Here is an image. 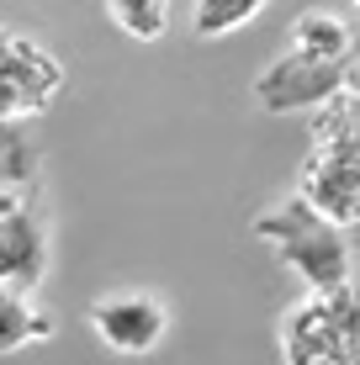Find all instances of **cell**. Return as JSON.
<instances>
[{
    "label": "cell",
    "mask_w": 360,
    "mask_h": 365,
    "mask_svg": "<svg viewBox=\"0 0 360 365\" xmlns=\"http://www.w3.org/2000/svg\"><path fill=\"white\" fill-rule=\"evenodd\" d=\"M254 233L297 270V281H302L307 292H339L344 281H355V244H350V233H344L339 222L318 217L302 196L281 201L276 212H259Z\"/></svg>",
    "instance_id": "6da1fadb"
},
{
    "label": "cell",
    "mask_w": 360,
    "mask_h": 365,
    "mask_svg": "<svg viewBox=\"0 0 360 365\" xmlns=\"http://www.w3.org/2000/svg\"><path fill=\"white\" fill-rule=\"evenodd\" d=\"M355 58H360V43H355Z\"/></svg>",
    "instance_id": "4fadbf2b"
},
{
    "label": "cell",
    "mask_w": 360,
    "mask_h": 365,
    "mask_svg": "<svg viewBox=\"0 0 360 365\" xmlns=\"http://www.w3.org/2000/svg\"><path fill=\"white\" fill-rule=\"evenodd\" d=\"M91 334L111 355H154L170 334V307L154 292H106L91 302Z\"/></svg>",
    "instance_id": "5b68a950"
},
{
    "label": "cell",
    "mask_w": 360,
    "mask_h": 365,
    "mask_svg": "<svg viewBox=\"0 0 360 365\" xmlns=\"http://www.w3.org/2000/svg\"><path fill=\"white\" fill-rule=\"evenodd\" d=\"M265 6L270 0H191V32L202 43H217V37L244 32Z\"/></svg>",
    "instance_id": "9c48e42d"
},
{
    "label": "cell",
    "mask_w": 360,
    "mask_h": 365,
    "mask_svg": "<svg viewBox=\"0 0 360 365\" xmlns=\"http://www.w3.org/2000/svg\"><path fill=\"white\" fill-rule=\"evenodd\" d=\"M106 16L133 43H159L175 21V0H106Z\"/></svg>",
    "instance_id": "30bf717a"
},
{
    "label": "cell",
    "mask_w": 360,
    "mask_h": 365,
    "mask_svg": "<svg viewBox=\"0 0 360 365\" xmlns=\"http://www.w3.org/2000/svg\"><path fill=\"white\" fill-rule=\"evenodd\" d=\"M355 6H360V0H355Z\"/></svg>",
    "instance_id": "5bb4252c"
},
{
    "label": "cell",
    "mask_w": 360,
    "mask_h": 365,
    "mask_svg": "<svg viewBox=\"0 0 360 365\" xmlns=\"http://www.w3.org/2000/svg\"><path fill=\"white\" fill-rule=\"evenodd\" d=\"M43 281H48V228L27 201V207L0 212V286L37 297Z\"/></svg>",
    "instance_id": "8992f818"
},
{
    "label": "cell",
    "mask_w": 360,
    "mask_h": 365,
    "mask_svg": "<svg viewBox=\"0 0 360 365\" xmlns=\"http://www.w3.org/2000/svg\"><path fill=\"white\" fill-rule=\"evenodd\" d=\"M0 180H32V154L0 128Z\"/></svg>",
    "instance_id": "8fae6325"
},
{
    "label": "cell",
    "mask_w": 360,
    "mask_h": 365,
    "mask_svg": "<svg viewBox=\"0 0 360 365\" xmlns=\"http://www.w3.org/2000/svg\"><path fill=\"white\" fill-rule=\"evenodd\" d=\"M254 101L265 111H276V117L329 111L339 101H360V58H324V53L287 48L270 69H259Z\"/></svg>",
    "instance_id": "3957f363"
},
{
    "label": "cell",
    "mask_w": 360,
    "mask_h": 365,
    "mask_svg": "<svg viewBox=\"0 0 360 365\" xmlns=\"http://www.w3.org/2000/svg\"><path fill=\"white\" fill-rule=\"evenodd\" d=\"M64 91V58L21 27H0V128L43 117Z\"/></svg>",
    "instance_id": "277c9868"
},
{
    "label": "cell",
    "mask_w": 360,
    "mask_h": 365,
    "mask_svg": "<svg viewBox=\"0 0 360 365\" xmlns=\"http://www.w3.org/2000/svg\"><path fill=\"white\" fill-rule=\"evenodd\" d=\"M307 365H360V339L344 344V349H334V355H324V360H307Z\"/></svg>",
    "instance_id": "7c38bea8"
},
{
    "label": "cell",
    "mask_w": 360,
    "mask_h": 365,
    "mask_svg": "<svg viewBox=\"0 0 360 365\" xmlns=\"http://www.w3.org/2000/svg\"><path fill=\"white\" fill-rule=\"evenodd\" d=\"M53 334V318L37 307L32 292H16V286H0V355H16V349H32Z\"/></svg>",
    "instance_id": "52a82bcc"
},
{
    "label": "cell",
    "mask_w": 360,
    "mask_h": 365,
    "mask_svg": "<svg viewBox=\"0 0 360 365\" xmlns=\"http://www.w3.org/2000/svg\"><path fill=\"white\" fill-rule=\"evenodd\" d=\"M360 32L339 11H302L287 32V48H302V53H324V58H355Z\"/></svg>",
    "instance_id": "ba28073f"
},
{
    "label": "cell",
    "mask_w": 360,
    "mask_h": 365,
    "mask_svg": "<svg viewBox=\"0 0 360 365\" xmlns=\"http://www.w3.org/2000/svg\"><path fill=\"white\" fill-rule=\"evenodd\" d=\"M297 196H302L318 217L339 222L344 233L360 228V128L350 117V101L318 111L313 154H307V165H302Z\"/></svg>",
    "instance_id": "7a4b0ae2"
}]
</instances>
